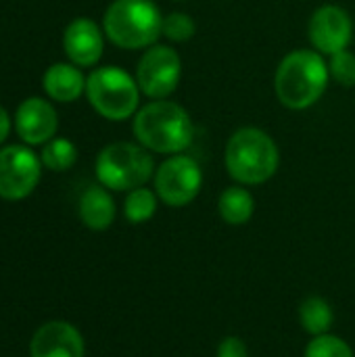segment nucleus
I'll list each match as a JSON object with an SVG mask.
<instances>
[{"label": "nucleus", "mask_w": 355, "mask_h": 357, "mask_svg": "<svg viewBox=\"0 0 355 357\" xmlns=\"http://www.w3.org/2000/svg\"><path fill=\"white\" fill-rule=\"evenodd\" d=\"M220 218L230 226H243L253 218L255 211V199L253 195L243 186H230L220 195L218 201Z\"/></svg>", "instance_id": "dca6fc26"}, {"label": "nucleus", "mask_w": 355, "mask_h": 357, "mask_svg": "<svg viewBox=\"0 0 355 357\" xmlns=\"http://www.w3.org/2000/svg\"><path fill=\"white\" fill-rule=\"evenodd\" d=\"M63 48L69 61L77 67H92L100 61L105 50V40L100 27L88 19H73L63 33Z\"/></svg>", "instance_id": "f8f14e48"}, {"label": "nucleus", "mask_w": 355, "mask_h": 357, "mask_svg": "<svg viewBox=\"0 0 355 357\" xmlns=\"http://www.w3.org/2000/svg\"><path fill=\"white\" fill-rule=\"evenodd\" d=\"M153 174V155L142 144L113 142L107 144L96 157V178L109 190L130 192L144 186Z\"/></svg>", "instance_id": "39448f33"}, {"label": "nucleus", "mask_w": 355, "mask_h": 357, "mask_svg": "<svg viewBox=\"0 0 355 357\" xmlns=\"http://www.w3.org/2000/svg\"><path fill=\"white\" fill-rule=\"evenodd\" d=\"M15 128L23 142L42 144L56 134V128H59L56 111L44 98H38V96L27 98L17 109Z\"/></svg>", "instance_id": "ddd939ff"}, {"label": "nucleus", "mask_w": 355, "mask_h": 357, "mask_svg": "<svg viewBox=\"0 0 355 357\" xmlns=\"http://www.w3.org/2000/svg\"><path fill=\"white\" fill-rule=\"evenodd\" d=\"M44 90L50 98L59 102H71L80 98V94L86 90V79L77 65L69 63H54L44 73Z\"/></svg>", "instance_id": "2eb2a0df"}, {"label": "nucleus", "mask_w": 355, "mask_h": 357, "mask_svg": "<svg viewBox=\"0 0 355 357\" xmlns=\"http://www.w3.org/2000/svg\"><path fill=\"white\" fill-rule=\"evenodd\" d=\"M77 211H80V220L84 222L86 228H90L94 232H103L115 220V201L107 192L105 186H90L80 197Z\"/></svg>", "instance_id": "4468645a"}, {"label": "nucleus", "mask_w": 355, "mask_h": 357, "mask_svg": "<svg viewBox=\"0 0 355 357\" xmlns=\"http://www.w3.org/2000/svg\"><path fill=\"white\" fill-rule=\"evenodd\" d=\"M182 77L180 54L165 44H153L144 50L136 67V82L144 96L163 100L172 96Z\"/></svg>", "instance_id": "0eeeda50"}, {"label": "nucleus", "mask_w": 355, "mask_h": 357, "mask_svg": "<svg viewBox=\"0 0 355 357\" xmlns=\"http://www.w3.org/2000/svg\"><path fill=\"white\" fill-rule=\"evenodd\" d=\"M299 322H301L305 333L320 337V335H328V331L333 328L335 314H333V307L328 305L326 299L308 297L299 307Z\"/></svg>", "instance_id": "f3484780"}, {"label": "nucleus", "mask_w": 355, "mask_h": 357, "mask_svg": "<svg viewBox=\"0 0 355 357\" xmlns=\"http://www.w3.org/2000/svg\"><path fill=\"white\" fill-rule=\"evenodd\" d=\"M328 71H331V77L343 86V88H354L355 86V54L345 48L337 54L331 56L328 61Z\"/></svg>", "instance_id": "4be33fe9"}, {"label": "nucleus", "mask_w": 355, "mask_h": 357, "mask_svg": "<svg viewBox=\"0 0 355 357\" xmlns=\"http://www.w3.org/2000/svg\"><path fill=\"white\" fill-rule=\"evenodd\" d=\"M134 136L146 151L159 155H180L195 136L188 111L174 100H151L134 117Z\"/></svg>", "instance_id": "f03ea898"}, {"label": "nucleus", "mask_w": 355, "mask_h": 357, "mask_svg": "<svg viewBox=\"0 0 355 357\" xmlns=\"http://www.w3.org/2000/svg\"><path fill=\"white\" fill-rule=\"evenodd\" d=\"M42 161L25 146L10 144L0 151V199L21 201L40 182Z\"/></svg>", "instance_id": "1a4fd4ad"}, {"label": "nucleus", "mask_w": 355, "mask_h": 357, "mask_svg": "<svg viewBox=\"0 0 355 357\" xmlns=\"http://www.w3.org/2000/svg\"><path fill=\"white\" fill-rule=\"evenodd\" d=\"M103 27L119 48H151L161 36L163 15L155 0H113L103 17Z\"/></svg>", "instance_id": "20e7f679"}, {"label": "nucleus", "mask_w": 355, "mask_h": 357, "mask_svg": "<svg viewBox=\"0 0 355 357\" xmlns=\"http://www.w3.org/2000/svg\"><path fill=\"white\" fill-rule=\"evenodd\" d=\"M218 357H249V349L243 339L239 337H226L218 345Z\"/></svg>", "instance_id": "5701e85b"}, {"label": "nucleus", "mask_w": 355, "mask_h": 357, "mask_svg": "<svg viewBox=\"0 0 355 357\" xmlns=\"http://www.w3.org/2000/svg\"><path fill=\"white\" fill-rule=\"evenodd\" d=\"M77 161V149L71 140L56 138L48 142L42 151V163L50 172H67Z\"/></svg>", "instance_id": "6ab92c4d"}, {"label": "nucleus", "mask_w": 355, "mask_h": 357, "mask_svg": "<svg viewBox=\"0 0 355 357\" xmlns=\"http://www.w3.org/2000/svg\"><path fill=\"white\" fill-rule=\"evenodd\" d=\"M8 128H10L8 113L0 107V142H4V138L8 136Z\"/></svg>", "instance_id": "b1692460"}, {"label": "nucleus", "mask_w": 355, "mask_h": 357, "mask_svg": "<svg viewBox=\"0 0 355 357\" xmlns=\"http://www.w3.org/2000/svg\"><path fill=\"white\" fill-rule=\"evenodd\" d=\"M328 82L331 71L324 54L318 50L297 48L278 63L274 90L282 107L291 111H305L322 98Z\"/></svg>", "instance_id": "f257e3e1"}, {"label": "nucleus", "mask_w": 355, "mask_h": 357, "mask_svg": "<svg viewBox=\"0 0 355 357\" xmlns=\"http://www.w3.org/2000/svg\"><path fill=\"white\" fill-rule=\"evenodd\" d=\"M203 186V172L197 159L172 155L155 169V192L169 207H186Z\"/></svg>", "instance_id": "6e6552de"}, {"label": "nucleus", "mask_w": 355, "mask_h": 357, "mask_svg": "<svg viewBox=\"0 0 355 357\" xmlns=\"http://www.w3.org/2000/svg\"><path fill=\"white\" fill-rule=\"evenodd\" d=\"M195 33H197V23L190 15L174 10L163 17L161 36H165L169 42H188Z\"/></svg>", "instance_id": "aec40b11"}, {"label": "nucleus", "mask_w": 355, "mask_h": 357, "mask_svg": "<svg viewBox=\"0 0 355 357\" xmlns=\"http://www.w3.org/2000/svg\"><path fill=\"white\" fill-rule=\"evenodd\" d=\"M305 357H355L354 349L335 335H320L314 337L308 347H305Z\"/></svg>", "instance_id": "412c9836"}, {"label": "nucleus", "mask_w": 355, "mask_h": 357, "mask_svg": "<svg viewBox=\"0 0 355 357\" xmlns=\"http://www.w3.org/2000/svg\"><path fill=\"white\" fill-rule=\"evenodd\" d=\"M224 163L234 182L245 186H259L278 172L280 151L268 132L247 126L228 138Z\"/></svg>", "instance_id": "7ed1b4c3"}, {"label": "nucleus", "mask_w": 355, "mask_h": 357, "mask_svg": "<svg viewBox=\"0 0 355 357\" xmlns=\"http://www.w3.org/2000/svg\"><path fill=\"white\" fill-rule=\"evenodd\" d=\"M157 192L149 190L146 186L134 188L128 192L123 203V215L130 224H144L157 211Z\"/></svg>", "instance_id": "a211bd4d"}, {"label": "nucleus", "mask_w": 355, "mask_h": 357, "mask_svg": "<svg viewBox=\"0 0 355 357\" xmlns=\"http://www.w3.org/2000/svg\"><path fill=\"white\" fill-rule=\"evenodd\" d=\"M86 94L98 115L109 121L132 117L140 105V88L136 77L119 67H98L86 79Z\"/></svg>", "instance_id": "423d86ee"}, {"label": "nucleus", "mask_w": 355, "mask_h": 357, "mask_svg": "<svg viewBox=\"0 0 355 357\" xmlns=\"http://www.w3.org/2000/svg\"><path fill=\"white\" fill-rule=\"evenodd\" d=\"M86 343L82 333L63 320H52L42 324L31 341L29 357H84Z\"/></svg>", "instance_id": "9b49d317"}, {"label": "nucleus", "mask_w": 355, "mask_h": 357, "mask_svg": "<svg viewBox=\"0 0 355 357\" xmlns=\"http://www.w3.org/2000/svg\"><path fill=\"white\" fill-rule=\"evenodd\" d=\"M308 36L314 50L324 56H333L349 46L354 38V19L343 6L324 4L312 13Z\"/></svg>", "instance_id": "9d476101"}]
</instances>
